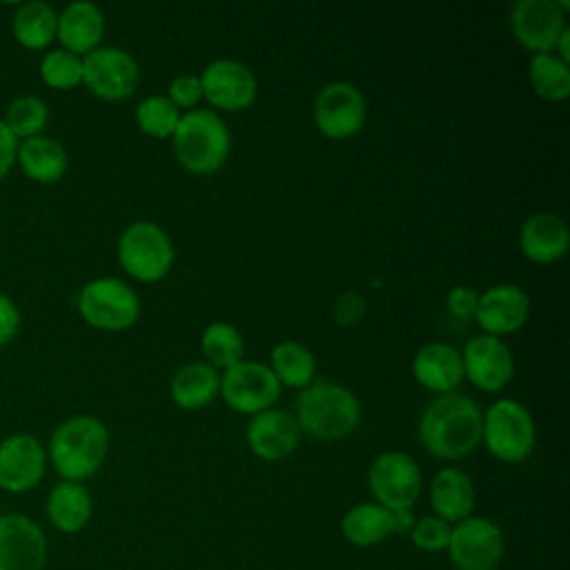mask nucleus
<instances>
[{
    "label": "nucleus",
    "mask_w": 570,
    "mask_h": 570,
    "mask_svg": "<svg viewBox=\"0 0 570 570\" xmlns=\"http://www.w3.org/2000/svg\"><path fill=\"white\" fill-rule=\"evenodd\" d=\"M483 414L479 405L459 392L436 394L419 421L421 445L443 461H459L481 443Z\"/></svg>",
    "instance_id": "1"
},
{
    "label": "nucleus",
    "mask_w": 570,
    "mask_h": 570,
    "mask_svg": "<svg viewBox=\"0 0 570 570\" xmlns=\"http://www.w3.org/2000/svg\"><path fill=\"white\" fill-rule=\"evenodd\" d=\"M45 450L62 481L82 483L102 468L109 452V430L91 414H76L56 425Z\"/></svg>",
    "instance_id": "2"
},
{
    "label": "nucleus",
    "mask_w": 570,
    "mask_h": 570,
    "mask_svg": "<svg viewBox=\"0 0 570 570\" xmlns=\"http://www.w3.org/2000/svg\"><path fill=\"white\" fill-rule=\"evenodd\" d=\"M294 419L301 432L318 441H338L361 425L356 394L338 383H309L296 396Z\"/></svg>",
    "instance_id": "3"
},
{
    "label": "nucleus",
    "mask_w": 570,
    "mask_h": 570,
    "mask_svg": "<svg viewBox=\"0 0 570 570\" xmlns=\"http://www.w3.org/2000/svg\"><path fill=\"white\" fill-rule=\"evenodd\" d=\"M171 145L183 169L207 176L225 165L232 136L225 120L214 109H191L180 116Z\"/></svg>",
    "instance_id": "4"
},
{
    "label": "nucleus",
    "mask_w": 570,
    "mask_h": 570,
    "mask_svg": "<svg viewBox=\"0 0 570 570\" xmlns=\"http://www.w3.org/2000/svg\"><path fill=\"white\" fill-rule=\"evenodd\" d=\"M481 441L494 459L521 463L532 454L537 443L534 419L519 401L499 399L483 412Z\"/></svg>",
    "instance_id": "5"
},
{
    "label": "nucleus",
    "mask_w": 570,
    "mask_h": 570,
    "mask_svg": "<svg viewBox=\"0 0 570 570\" xmlns=\"http://www.w3.org/2000/svg\"><path fill=\"white\" fill-rule=\"evenodd\" d=\"M116 254L120 267L140 283H156L165 278L176 256L169 234L151 220H136L125 227L118 238Z\"/></svg>",
    "instance_id": "6"
},
{
    "label": "nucleus",
    "mask_w": 570,
    "mask_h": 570,
    "mask_svg": "<svg viewBox=\"0 0 570 570\" xmlns=\"http://www.w3.org/2000/svg\"><path fill=\"white\" fill-rule=\"evenodd\" d=\"M78 312L82 321L96 330L120 332L138 321L140 298L125 281L100 276L82 285L78 294Z\"/></svg>",
    "instance_id": "7"
},
{
    "label": "nucleus",
    "mask_w": 570,
    "mask_h": 570,
    "mask_svg": "<svg viewBox=\"0 0 570 570\" xmlns=\"http://www.w3.org/2000/svg\"><path fill=\"white\" fill-rule=\"evenodd\" d=\"M367 488L374 503L387 510H412L423 488L421 468L401 450L381 452L370 463Z\"/></svg>",
    "instance_id": "8"
},
{
    "label": "nucleus",
    "mask_w": 570,
    "mask_h": 570,
    "mask_svg": "<svg viewBox=\"0 0 570 570\" xmlns=\"http://www.w3.org/2000/svg\"><path fill=\"white\" fill-rule=\"evenodd\" d=\"M452 570H494L505 552L501 528L488 517H474L452 525L448 550Z\"/></svg>",
    "instance_id": "9"
},
{
    "label": "nucleus",
    "mask_w": 570,
    "mask_h": 570,
    "mask_svg": "<svg viewBox=\"0 0 570 570\" xmlns=\"http://www.w3.org/2000/svg\"><path fill=\"white\" fill-rule=\"evenodd\" d=\"M140 82L136 58L120 47H96L82 56V85L102 100H125Z\"/></svg>",
    "instance_id": "10"
},
{
    "label": "nucleus",
    "mask_w": 570,
    "mask_h": 570,
    "mask_svg": "<svg viewBox=\"0 0 570 570\" xmlns=\"http://www.w3.org/2000/svg\"><path fill=\"white\" fill-rule=\"evenodd\" d=\"M218 394L232 410L254 416L276 403L281 383L269 365L243 358L240 363L223 370Z\"/></svg>",
    "instance_id": "11"
},
{
    "label": "nucleus",
    "mask_w": 570,
    "mask_h": 570,
    "mask_svg": "<svg viewBox=\"0 0 570 570\" xmlns=\"http://www.w3.org/2000/svg\"><path fill=\"white\" fill-rule=\"evenodd\" d=\"M312 111L314 125L325 138L345 140L361 131L367 116V105L356 85L336 80L316 94Z\"/></svg>",
    "instance_id": "12"
},
{
    "label": "nucleus",
    "mask_w": 570,
    "mask_h": 570,
    "mask_svg": "<svg viewBox=\"0 0 570 570\" xmlns=\"http://www.w3.org/2000/svg\"><path fill=\"white\" fill-rule=\"evenodd\" d=\"M47 450L33 434H9L0 441V490L22 494L40 485L47 472Z\"/></svg>",
    "instance_id": "13"
},
{
    "label": "nucleus",
    "mask_w": 570,
    "mask_h": 570,
    "mask_svg": "<svg viewBox=\"0 0 570 570\" xmlns=\"http://www.w3.org/2000/svg\"><path fill=\"white\" fill-rule=\"evenodd\" d=\"M47 534L22 512L0 514V570H45Z\"/></svg>",
    "instance_id": "14"
},
{
    "label": "nucleus",
    "mask_w": 570,
    "mask_h": 570,
    "mask_svg": "<svg viewBox=\"0 0 570 570\" xmlns=\"http://www.w3.org/2000/svg\"><path fill=\"white\" fill-rule=\"evenodd\" d=\"M198 78L203 98L223 111H243L254 105L258 94L254 71L232 58H218L209 62Z\"/></svg>",
    "instance_id": "15"
},
{
    "label": "nucleus",
    "mask_w": 570,
    "mask_h": 570,
    "mask_svg": "<svg viewBox=\"0 0 570 570\" xmlns=\"http://www.w3.org/2000/svg\"><path fill=\"white\" fill-rule=\"evenodd\" d=\"M510 27L512 36L534 56L552 53L568 22L557 0H519L510 11Z\"/></svg>",
    "instance_id": "16"
},
{
    "label": "nucleus",
    "mask_w": 570,
    "mask_h": 570,
    "mask_svg": "<svg viewBox=\"0 0 570 570\" xmlns=\"http://www.w3.org/2000/svg\"><path fill=\"white\" fill-rule=\"evenodd\" d=\"M461 361L463 379L483 392H499L514 376L512 352L499 336H472L461 352Z\"/></svg>",
    "instance_id": "17"
},
{
    "label": "nucleus",
    "mask_w": 570,
    "mask_h": 570,
    "mask_svg": "<svg viewBox=\"0 0 570 570\" xmlns=\"http://www.w3.org/2000/svg\"><path fill=\"white\" fill-rule=\"evenodd\" d=\"M528 316H530V298L519 285L501 283L479 294L474 321L483 330V334H490V336L512 334L525 325Z\"/></svg>",
    "instance_id": "18"
},
{
    "label": "nucleus",
    "mask_w": 570,
    "mask_h": 570,
    "mask_svg": "<svg viewBox=\"0 0 570 570\" xmlns=\"http://www.w3.org/2000/svg\"><path fill=\"white\" fill-rule=\"evenodd\" d=\"M247 445L263 461H283L289 456L301 439V428L294 414L285 410H265L252 416L247 423Z\"/></svg>",
    "instance_id": "19"
},
{
    "label": "nucleus",
    "mask_w": 570,
    "mask_h": 570,
    "mask_svg": "<svg viewBox=\"0 0 570 570\" xmlns=\"http://www.w3.org/2000/svg\"><path fill=\"white\" fill-rule=\"evenodd\" d=\"M412 376L428 392H454L463 381L461 350L443 341L425 343L412 358Z\"/></svg>",
    "instance_id": "20"
},
{
    "label": "nucleus",
    "mask_w": 570,
    "mask_h": 570,
    "mask_svg": "<svg viewBox=\"0 0 570 570\" xmlns=\"http://www.w3.org/2000/svg\"><path fill=\"white\" fill-rule=\"evenodd\" d=\"M105 36V13L98 4L89 0H76L69 2L58 13V29L56 40H60L62 49L87 56L96 47H100V40Z\"/></svg>",
    "instance_id": "21"
},
{
    "label": "nucleus",
    "mask_w": 570,
    "mask_h": 570,
    "mask_svg": "<svg viewBox=\"0 0 570 570\" xmlns=\"http://www.w3.org/2000/svg\"><path fill=\"white\" fill-rule=\"evenodd\" d=\"M570 245V232L561 216L539 212L525 218L519 232V249L532 263L548 265L559 261Z\"/></svg>",
    "instance_id": "22"
},
{
    "label": "nucleus",
    "mask_w": 570,
    "mask_h": 570,
    "mask_svg": "<svg viewBox=\"0 0 570 570\" xmlns=\"http://www.w3.org/2000/svg\"><path fill=\"white\" fill-rule=\"evenodd\" d=\"M474 483L468 472L454 465L441 468L430 481L432 514L450 525L468 519L474 510Z\"/></svg>",
    "instance_id": "23"
},
{
    "label": "nucleus",
    "mask_w": 570,
    "mask_h": 570,
    "mask_svg": "<svg viewBox=\"0 0 570 570\" xmlns=\"http://www.w3.org/2000/svg\"><path fill=\"white\" fill-rule=\"evenodd\" d=\"M45 514L49 523L62 534H76L87 528L94 514V499L85 483L76 481H58L47 499Z\"/></svg>",
    "instance_id": "24"
},
{
    "label": "nucleus",
    "mask_w": 570,
    "mask_h": 570,
    "mask_svg": "<svg viewBox=\"0 0 570 570\" xmlns=\"http://www.w3.org/2000/svg\"><path fill=\"white\" fill-rule=\"evenodd\" d=\"M16 165L29 180L51 185L65 176L69 167V156L58 138L40 134L18 142Z\"/></svg>",
    "instance_id": "25"
},
{
    "label": "nucleus",
    "mask_w": 570,
    "mask_h": 570,
    "mask_svg": "<svg viewBox=\"0 0 570 570\" xmlns=\"http://www.w3.org/2000/svg\"><path fill=\"white\" fill-rule=\"evenodd\" d=\"M220 390V374L207 363H187L178 367L169 383L171 401L183 410L207 407Z\"/></svg>",
    "instance_id": "26"
},
{
    "label": "nucleus",
    "mask_w": 570,
    "mask_h": 570,
    "mask_svg": "<svg viewBox=\"0 0 570 570\" xmlns=\"http://www.w3.org/2000/svg\"><path fill=\"white\" fill-rule=\"evenodd\" d=\"M58 11L42 0L20 2L11 16V33L24 49L40 51L56 40Z\"/></svg>",
    "instance_id": "27"
},
{
    "label": "nucleus",
    "mask_w": 570,
    "mask_h": 570,
    "mask_svg": "<svg viewBox=\"0 0 570 570\" xmlns=\"http://www.w3.org/2000/svg\"><path fill=\"white\" fill-rule=\"evenodd\" d=\"M341 534L354 548H374L392 534V514L374 501L356 503L343 514Z\"/></svg>",
    "instance_id": "28"
},
{
    "label": "nucleus",
    "mask_w": 570,
    "mask_h": 570,
    "mask_svg": "<svg viewBox=\"0 0 570 570\" xmlns=\"http://www.w3.org/2000/svg\"><path fill=\"white\" fill-rule=\"evenodd\" d=\"M269 370L276 381L287 387H307L316 372L314 354L298 341H283L269 354Z\"/></svg>",
    "instance_id": "29"
},
{
    "label": "nucleus",
    "mask_w": 570,
    "mask_h": 570,
    "mask_svg": "<svg viewBox=\"0 0 570 570\" xmlns=\"http://www.w3.org/2000/svg\"><path fill=\"white\" fill-rule=\"evenodd\" d=\"M528 80L543 100H566L570 96V65L554 53H534L528 65Z\"/></svg>",
    "instance_id": "30"
},
{
    "label": "nucleus",
    "mask_w": 570,
    "mask_h": 570,
    "mask_svg": "<svg viewBox=\"0 0 570 570\" xmlns=\"http://www.w3.org/2000/svg\"><path fill=\"white\" fill-rule=\"evenodd\" d=\"M200 352L207 365H212L214 370H227L243 361L245 341L234 325L225 321H214L205 327L200 336Z\"/></svg>",
    "instance_id": "31"
},
{
    "label": "nucleus",
    "mask_w": 570,
    "mask_h": 570,
    "mask_svg": "<svg viewBox=\"0 0 570 570\" xmlns=\"http://www.w3.org/2000/svg\"><path fill=\"white\" fill-rule=\"evenodd\" d=\"M2 122L9 127V131L18 140L40 136L45 134V127L49 122V105L33 94L18 96L7 105L2 114Z\"/></svg>",
    "instance_id": "32"
},
{
    "label": "nucleus",
    "mask_w": 570,
    "mask_h": 570,
    "mask_svg": "<svg viewBox=\"0 0 570 570\" xmlns=\"http://www.w3.org/2000/svg\"><path fill=\"white\" fill-rule=\"evenodd\" d=\"M134 118L147 136L171 138L180 120V109L167 96H147L136 105Z\"/></svg>",
    "instance_id": "33"
},
{
    "label": "nucleus",
    "mask_w": 570,
    "mask_h": 570,
    "mask_svg": "<svg viewBox=\"0 0 570 570\" xmlns=\"http://www.w3.org/2000/svg\"><path fill=\"white\" fill-rule=\"evenodd\" d=\"M40 78L47 87L58 91H71L82 85V58L58 47L42 56Z\"/></svg>",
    "instance_id": "34"
},
{
    "label": "nucleus",
    "mask_w": 570,
    "mask_h": 570,
    "mask_svg": "<svg viewBox=\"0 0 570 570\" xmlns=\"http://www.w3.org/2000/svg\"><path fill=\"white\" fill-rule=\"evenodd\" d=\"M450 532L452 525L434 514L421 517L414 521L412 530H410V539L414 543V548L423 550V552H443L448 550L450 543Z\"/></svg>",
    "instance_id": "35"
},
{
    "label": "nucleus",
    "mask_w": 570,
    "mask_h": 570,
    "mask_svg": "<svg viewBox=\"0 0 570 570\" xmlns=\"http://www.w3.org/2000/svg\"><path fill=\"white\" fill-rule=\"evenodd\" d=\"M167 98L178 107V109H198V102L203 100V87L200 78L194 73H183L176 76L169 87H167Z\"/></svg>",
    "instance_id": "36"
},
{
    "label": "nucleus",
    "mask_w": 570,
    "mask_h": 570,
    "mask_svg": "<svg viewBox=\"0 0 570 570\" xmlns=\"http://www.w3.org/2000/svg\"><path fill=\"white\" fill-rule=\"evenodd\" d=\"M479 305V292L474 287L468 285H454L450 287V292L445 294V307L448 312L459 318V321H470L474 318Z\"/></svg>",
    "instance_id": "37"
},
{
    "label": "nucleus",
    "mask_w": 570,
    "mask_h": 570,
    "mask_svg": "<svg viewBox=\"0 0 570 570\" xmlns=\"http://www.w3.org/2000/svg\"><path fill=\"white\" fill-rule=\"evenodd\" d=\"M332 314H334V321L343 327L356 325L365 314V298L356 292H345L336 298Z\"/></svg>",
    "instance_id": "38"
},
{
    "label": "nucleus",
    "mask_w": 570,
    "mask_h": 570,
    "mask_svg": "<svg viewBox=\"0 0 570 570\" xmlns=\"http://www.w3.org/2000/svg\"><path fill=\"white\" fill-rule=\"evenodd\" d=\"M20 332V309L11 296L0 292V347L9 345Z\"/></svg>",
    "instance_id": "39"
},
{
    "label": "nucleus",
    "mask_w": 570,
    "mask_h": 570,
    "mask_svg": "<svg viewBox=\"0 0 570 570\" xmlns=\"http://www.w3.org/2000/svg\"><path fill=\"white\" fill-rule=\"evenodd\" d=\"M18 138L9 131V127L0 118V180L9 176V171L16 165V154H18Z\"/></svg>",
    "instance_id": "40"
},
{
    "label": "nucleus",
    "mask_w": 570,
    "mask_h": 570,
    "mask_svg": "<svg viewBox=\"0 0 570 570\" xmlns=\"http://www.w3.org/2000/svg\"><path fill=\"white\" fill-rule=\"evenodd\" d=\"M392 514V532H407L412 530L416 517L412 510H390Z\"/></svg>",
    "instance_id": "41"
}]
</instances>
